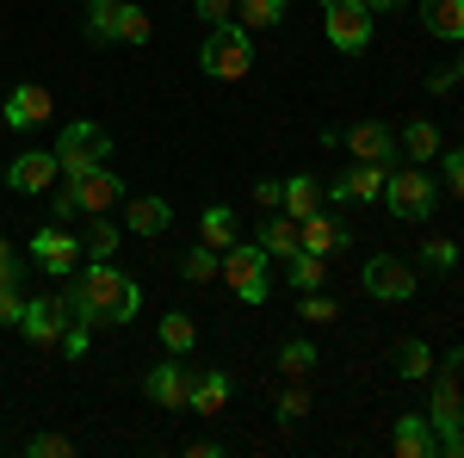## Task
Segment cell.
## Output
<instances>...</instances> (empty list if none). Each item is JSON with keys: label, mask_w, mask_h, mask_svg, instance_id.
Masks as SVG:
<instances>
[{"label": "cell", "mask_w": 464, "mask_h": 458, "mask_svg": "<svg viewBox=\"0 0 464 458\" xmlns=\"http://www.w3.org/2000/svg\"><path fill=\"white\" fill-rule=\"evenodd\" d=\"M69 297V317L74 322H130L137 310H143V285L130 279L124 267H111V260H87L81 267V279L63 291Z\"/></svg>", "instance_id": "cell-1"}, {"label": "cell", "mask_w": 464, "mask_h": 458, "mask_svg": "<svg viewBox=\"0 0 464 458\" xmlns=\"http://www.w3.org/2000/svg\"><path fill=\"white\" fill-rule=\"evenodd\" d=\"M198 69L211 74V81H248V69H254L248 25H236V19H217V25H205V44H198Z\"/></svg>", "instance_id": "cell-2"}, {"label": "cell", "mask_w": 464, "mask_h": 458, "mask_svg": "<svg viewBox=\"0 0 464 458\" xmlns=\"http://www.w3.org/2000/svg\"><path fill=\"white\" fill-rule=\"evenodd\" d=\"M266 248L260 242H229L223 248V267H217V279L229 285L242 304H266V291H273V279H266Z\"/></svg>", "instance_id": "cell-3"}, {"label": "cell", "mask_w": 464, "mask_h": 458, "mask_svg": "<svg viewBox=\"0 0 464 458\" xmlns=\"http://www.w3.org/2000/svg\"><path fill=\"white\" fill-rule=\"evenodd\" d=\"M384 205H391L402 223H421V217L440 211V180L415 161V168H391V180H384Z\"/></svg>", "instance_id": "cell-4"}, {"label": "cell", "mask_w": 464, "mask_h": 458, "mask_svg": "<svg viewBox=\"0 0 464 458\" xmlns=\"http://www.w3.org/2000/svg\"><path fill=\"white\" fill-rule=\"evenodd\" d=\"M100 161H111V137L106 131L87 124V118L63 124V137H56V168H63V180H81L87 168H100Z\"/></svg>", "instance_id": "cell-5"}, {"label": "cell", "mask_w": 464, "mask_h": 458, "mask_svg": "<svg viewBox=\"0 0 464 458\" xmlns=\"http://www.w3.org/2000/svg\"><path fill=\"white\" fill-rule=\"evenodd\" d=\"M372 25H378V13L365 0H322V32L341 56H359L372 44Z\"/></svg>", "instance_id": "cell-6"}, {"label": "cell", "mask_w": 464, "mask_h": 458, "mask_svg": "<svg viewBox=\"0 0 464 458\" xmlns=\"http://www.w3.org/2000/svg\"><path fill=\"white\" fill-rule=\"evenodd\" d=\"M63 192L74 199V211L81 217H111L118 205H124V180H118V168H87L81 180H63Z\"/></svg>", "instance_id": "cell-7"}, {"label": "cell", "mask_w": 464, "mask_h": 458, "mask_svg": "<svg viewBox=\"0 0 464 458\" xmlns=\"http://www.w3.org/2000/svg\"><path fill=\"white\" fill-rule=\"evenodd\" d=\"M192 378H198V365H186L179 353H168L161 365H149L143 390L155 409H192Z\"/></svg>", "instance_id": "cell-8"}, {"label": "cell", "mask_w": 464, "mask_h": 458, "mask_svg": "<svg viewBox=\"0 0 464 458\" xmlns=\"http://www.w3.org/2000/svg\"><path fill=\"white\" fill-rule=\"evenodd\" d=\"M459 365H464V353L452 347V353H446V372H433V403H428V422L440 427V440L464 427V390H459Z\"/></svg>", "instance_id": "cell-9"}, {"label": "cell", "mask_w": 464, "mask_h": 458, "mask_svg": "<svg viewBox=\"0 0 464 458\" xmlns=\"http://www.w3.org/2000/svg\"><path fill=\"white\" fill-rule=\"evenodd\" d=\"M19 335H25L32 347H63V335H69V297H63V291H56V297H25Z\"/></svg>", "instance_id": "cell-10"}, {"label": "cell", "mask_w": 464, "mask_h": 458, "mask_svg": "<svg viewBox=\"0 0 464 458\" xmlns=\"http://www.w3.org/2000/svg\"><path fill=\"white\" fill-rule=\"evenodd\" d=\"M359 279H365V291H372L378 304H409V297H415V285H421V279H415V267H409V260H396V254H372Z\"/></svg>", "instance_id": "cell-11"}, {"label": "cell", "mask_w": 464, "mask_h": 458, "mask_svg": "<svg viewBox=\"0 0 464 458\" xmlns=\"http://www.w3.org/2000/svg\"><path fill=\"white\" fill-rule=\"evenodd\" d=\"M384 180H391V168L359 161V168H347V174L334 180L322 199H328V205H384Z\"/></svg>", "instance_id": "cell-12"}, {"label": "cell", "mask_w": 464, "mask_h": 458, "mask_svg": "<svg viewBox=\"0 0 464 458\" xmlns=\"http://www.w3.org/2000/svg\"><path fill=\"white\" fill-rule=\"evenodd\" d=\"M0 118H6V131H37V124H50V118H56V100H50V87H37V81H19V87L6 93Z\"/></svg>", "instance_id": "cell-13"}, {"label": "cell", "mask_w": 464, "mask_h": 458, "mask_svg": "<svg viewBox=\"0 0 464 458\" xmlns=\"http://www.w3.org/2000/svg\"><path fill=\"white\" fill-rule=\"evenodd\" d=\"M56 180H63V168H56V149H25L19 161H6V186H13V192H25V199L50 192Z\"/></svg>", "instance_id": "cell-14"}, {"label": "cell", "mask_w": 464, "mask_h": 458, "mask_svg": "<svg viewBox=\"0 0 464 458\" xmlns=\"http://www.w3.org/2000/svg\"><path fill=\"white\" fill-rule=\"evenodd\" d=\"M32 260L50 273V279H69L74 267L87 260V248L74 242L69 229H37V236H32Z\"/></svg>", "instance_id": "cell-15"}, {"label": "cell", "mask_w": 464, "mask_h": 458, "mask_svg": "<svg viewBox=\"0 0 464 458\" xmlns=\"http://www.w3.org/2000/svg\"><path fill=\"white\" fill-rule=\"evenodd\" d=\"M347 155L353 161H378V168H396V131L378 124V118H359L347 131Z\"/></svg>", "instance_id": "cell-16"}, {"label": "cell", "mask_w": 464, "mask_h": 458, "mask_svg": "<svg viewBox=\"0 0 464 458\" xmlns=\"http://www.w3.org/2000/svg\"><path fill=\"white\" fill-rule=\"evenodd\" d=\"M297 242L310 248V254H341V248L353 242V229L334 211H310V217H297Z\"/></svg>", "instance_id": "cell-17"}, {"label": "cell", "mask_w": 464, "mask_h": 458, "mask_svg": "<svg viewBox=\"0 0 464 458\" xmlns=\"http://www.w3.org/2000/svg\"><path fill=\"white\" fill-rule=\"evenodd\" d=\"M391 446H396V458H440V427L428 415H396Z\"/></svg>", "instance_id": "cell-18"}, {"label": "cell", "mask_w": 464, "mask_h": 458, "mask_svg": "<svg viewBox=\"0 0 464 458\" xmlns=\"http://www.w3.org/2000/svg\"><path fill=\"white\" fill-rule=\"evenodd\" d=\"M254 242L266 248V260H291L297 254V217H285V211H273V217H260V229H254Z\"/></svg>", "instance_id": "cell-19"}, {"label": "cell", "mask_w": 464, "mask_h": 458, "mask_svg": "<svg viewBox=\"0 0 464 458\" xmlns=\"http://www.w3.org/2000/svg\"><path fill=\"white\" fill-rule=\"evenodd\" d=\"M124 223H130V236H168L174 205L168 199H124Z\"/></svg>", "instance_id": "cell-20"}, {"label": "cell", "mask_w": 464, "mask_h": 458, "mask_svg": "<svg viewBox=\"0 0 464 458\" xmlns=\"http://www.w3.org/2000/svg\"><path fill=\"white\" fill-rule=\"evenodd\" d=\"M192 409H198V415H223V409H229V372H223V365H205V372L192 378Z\"/></svg>", "instance_id": "cell-21"}, {"label": "cell", "mask_w": 464, "mask_h": 458, "mask_svg": "<svg viewBox=\"0 0 464 458\" xmlns=\"http://www.w3.org/2000/svg\"><path fill=\"white\" fill-rule=\"evenodd\" d=\"M198 242L223 254L229 242H242V217L229 211V205H205V217H198Z\"/></svg>", "instance_id": "cell-22"}, {"label": "cell", "mask_w": 464, "mask_h": 458, "mask_svg": "<svg viewBox=\"0 0 464 458\" xmlns=\"http://www.w3.org/2000/svg\"><path fill=\"white\" fill-rule=\"evenodd\" d=\"M421 25L446 44H464V0H421Z\"/></svg>", "instance_id": "cell-23"}, {"label": "cell", "mask_w": 464, "mask_h": 458, "mask_svg": "<svg viewBox=\"0 0 464 458\" xmlns=\"http://www.w3.org/2000/svg\"><path fill=\"white\" fill-rule=\"evenodd\" d=\"M285 279H291V291L304 297V291H322L328 285V254H310V248H297L285 260Z\"/></svg>", "instance_id": "cell-24"}, {"label": "cell", "mask_w": 464, "mask_h": 458, "mask_svg": "<svg viewBox=\"0 0 464 458\" xmlns=\"http://www.w3.org/2000/svg\"><path fill=\"white\" fill-rule=\"evenodd\" d=\"M279 211H285V217H310V211H322V186H316L310 174L279 180Z\"/></svg>", "instance_id": "cell-25"}, {"label": "cell", "mask_w": 464, "mask_h": 458, "mask_svg": "<svg viewBox=\"0 0 464 458\" xmlns=\"http://www.w3.org/2000/svg\"><path fill=\"white\" fill-rule=\"evenodd\" d=\"M155 335H161V347H168V353H179V359H186V353L198 347V322L186 317V310H168V317L155 322Z\"/></svg>", "instance_id": "cell-26"}, {"label": "cell", "mask_w": 464, "mask_h": 458, "mask_svg": "<svg viewBox=\"0 0 464 458\" xmlns=\"http://www.w3.org/2000/svg\"><path fill=\"white\" fill-rule=\"evenodd\" d=\"M396 149H402L409 161H433V155H440V131H433L428 118H409L402 137H396Z\"/></svg>", "instance_id": "cell-27"}, {"label": "cell", "mask_w": 464, "mask_h": 458, "mask_svg": "<svg viewBox=\"0 0 464 458\" xmlns=\"http://www.w3.org/2000/svg\"><path fill=\"white\" fill-rule=\"evenodd\" d=\"M118 6L124 0H87V44H118Z\"/></svg>", "instance_id": "cell-28"}, {"label": "cell", "mask_w": 464, "mask_h": 458, "mask_svg": "<svg viewBox=\"0 0 464 458\" xmlns=\"http://www.w3.org/2000/svg\"><path fill=\"white\" fill-rule=\"evenodd\" d=\"M433 365H440V359H433L428 341H402V347H396V378H433Z\"/></svg>", "instance_id": "cell-29"}, {"label": "cell", "mask_w": 464, "mask_h": 458, "mask_svg": "<svg viewBox=\"0 0 464 458\" xmlns=\"http://www.w3.org/2000/svg\"><path fill=\"white\" fill-rule=\"evenodd\" d=\"M149 37H155V25H149V13H143V6H130V0H124V6H118V44H130V50H143Z\"/></svg>", "instance_id": "cell-30"}, {"label": "cell", "mask_w": 464, "mask_h": 458, "mask_svg": "<svg viewBox=\"0 0 464 458\" xmlns=\"http://www.w3.org/2000/svg\"><path fill=\"white\" fill-rule=\"evenodd\" d=\"M217 267H223V254H217V248H205V242H192V254L179 260V279L205 285V279H217Z\"/></svg>", "instance_id": "cell-31"}, {"label": "cell", "mask_w": 464, "mask_h": 458, "mask_svg": "<svg viewBox=\"0 0 464 458\" xmlns=\"http://www.w3.org/2000/svg\"><path fill=\"white\" fill-rule=\"evenodd\" d=\"M310 365H316V341H304V335H291L285 347H279V372H285V378H304Z\"/></svg>", "instance_id": "cell-32"}, {"label": "cell", "mask_w": 464, "mask_h": 458, "mask_svg": "<svg viewBox=\"0 0 464 458\" xmlns=\"http://www.w3.org/2000/svg\"><path fill=\"white\" fill-rule=\"evenodd\" d=\"M285 6H291V0H236V13L248 19V32H266V25H279V19H285Z\"/></svg>", "instance_id": "cell-33"}, {"label": "cell", "mask_w": 464, "mask_h": 458, "mask_svg": "<svg viewBox=\"0 0 464 458\" xmlns=\"http://www.w3.org/2000/svg\"><path fill=\"white\" fill-rule=\"evenodd\" d=\"M118 254V223L111 217H93V229H87V260H111Z\"/></svg>", "instance_id": "cell-34"}, {"label": "cell", "mask_w": 464, "mask_h": 458, "mask_svg": "<svg viewBox=\"0 0 464 458\" xmlns=\"http://www.w3.org/2000/svg\"><path fill=\"white\" fill-rule=\"evenodd\" d=\"M421 267H428V273H452V267H459V242L428 236V242H421Z\"/></svg>", "instance_id": "cell-35"}, {"label": "cell", "mask_w": 464, "mask_h": 458, "mask_svg": "<svg viewBox=\"0 0 464 458\" xmlns=\"http://www.w3.org/2000/svg\"><path fill=\"white\" fill-rule=\"evenodd\" d=\"M297 317H304V322H334V317H341V304H334L328 291H304V297H297Z\"/></svg>", "instance_id": "cell-36"}, {"label": "cell", "mask_w": 464, "mask_h": 458, "mask_svg": "<svg viewBox=\"0 0 464 458\" xmlns=\"http://www.w3.org/2000/svg\"><path fill=\"white\" fill-rule=\"evenodd\" d=\"M25 453H32V458H69L74 440H69V434H32V440H25Z\"/></svg>", "instance_id": "cell-37"}, {"label": "cell", "mask_w": 464, "mask_h": 458, "mask_svg": "<svg viewBox=\"0 0 464 458\" xmlns=\"http://www.w3.org/2000/svg\"><path fill=\"white\" fill-rule=\"evenodd\" d=\"M19 317H25V291L19 285H0V328H19Z\"/></svg>", "instance_id": "cell-38"}, {"label": "cell", "mask_w": 464, "mask_h": 458, "mask_svg": "<svg viewBox=\"0 0 464 458\" xmlns=\"http://www.w3.org/2000/svg\"><path fill=\"white\" fill-rule=\"evenodd\" d=\"M304 415H310V396H304V390L291 385L285 396H279V422H285V427H297V422H304Z\"/></svg>", "instance_id": "cell-39"}, {"label": "cell", "mask_w": 464, "mask_h": 458, "mask_svg": "<svg viewBox=\"0 0 464 458\" xmlns=\"http://www.w3.org/2000/svg\"><path fill=\"white\" fill-rule=\"evenodd\" d=\"M446 192L464 199V149H446Z\"/></svg>", "instance_id": "cell-40"}, {"label": "cell", "mask_w": 464, "mask_h": 458, "mask_svg": "<svg viewBox=\"0 0 464 458\" xmlns=\"http://www.w3.org/2000/svg\"><path fill=\"white\" fill-rule=\"evenodd\" d=\"M87 335H93V328L69 317V335H63V347H56V353H69V359H81V353H87Z\"/></svg>", "instance_id": "cell-41"}, {"label": "cell", "mask_w": 464, "mask_h": 458, "mask_svg": "<svg viewBox=\"0 0 464 458\" xmlns=\"http://www.w3.org/2000/svg\"><path fill=\"white\" fill-rule=\"evenodd\" d=\"M192 6H198V19H205V25H217V19H229V13H236V0H192Z\"/></svg>", "instance_id": "cell-42"}, {"label": "cell", "mask_w": 464, "mask_h": 458, "mask_svg": "<svg viewBox=\"0 0 464 458\" xmlns=\"http://www.w3.org/2000/svg\"><path fill=\"white\" fill-rule=\"evenodd\" d=\"M254 205L260 211H279V180H254Z\"/></svg>", "instance_id": "cell-43"}, {"label": "cell", "mask_w": 464, "mask_h": 458, "mask_svg": "<svg viewBox=\"0 0 464 458\" xmlns=\"http://www.w3.org/2000/svg\"><path fill=\"white\" fill-rule=\"evenodd\" d=\"M19 273H25V267H19V254L0 242V285H19Z\"/></svg>", "instance_id": "cell-44"}, {"label": "cell", "mask_w": 464, "mask_h": 458, "mask_svg": "<svg viewBox=\"0 0 464 458\" xmlns=\"http://www.w3.org/2000/svg\"><path fill=\"white\" fill-rule=\"evenodd\" d=\"M459 87V69H433L428 74V93H452Z\"/></svg>", "instance_id": "cell-45"}, {"label": "cell", "mask_w": 464, "mask_h": 458, "mask_svg": "<svg viewBox=\"0 0 464 458\" xmlns=\"http://www.w3.org/2000/svg\"><path fill=\"white\" fill-rule=\"evenodd\" d=\"M365 6H372V13H396L402 0H365Z\"/></svg>", "instance_id": "cell-46"}, {"label": "cell", "mask_w": 464, "mask_h": 458, "mask_svg": "<svg viewBox=\"0 0 464 458\" xmlns=\"http://www.w3.org/2000/svg\"><path fill=\"white\" fill-rule=\"evenodd\" d=\"M459 87H464V56H459Z\"/></svg>", "instance_id": "cell-47"}, {"label": "cell", "mask_w": 464, "mask_h": 458, "mask_svg": "<svg viewBox=\"0 0 464 458\" xmlns=\"http://www.w3.org/2000/svg\"><path fill=\"white\" fill-rule=\"evenodd\" d=\"M0 186H6V168H0Z\"/></svg>", "instance_id": "cell-48"}]
</instances>
